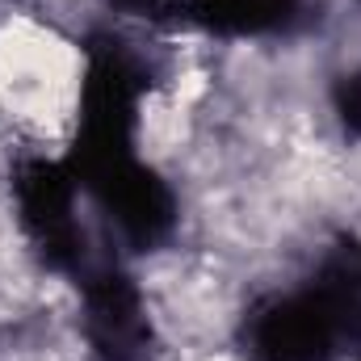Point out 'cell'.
Masks as SVG:
<instances>
[{"instance_id": "1", "label": "cell", "mask_w": 361, "mask_h": 361, "mask_svg": "<svg viewBox=\"0 0 361 361\" xmlns=\"http://www.w3.org/2000/svg\"><path fill=\"white\" fill-rule=\"evenodd\" d=\"M89 92V47L59 13L0 8V130L13 152L59 156L72 147Z\"/></svg>"}]
</instances>
